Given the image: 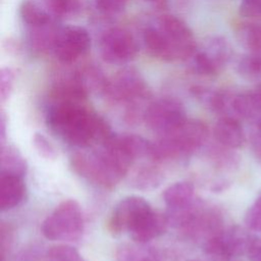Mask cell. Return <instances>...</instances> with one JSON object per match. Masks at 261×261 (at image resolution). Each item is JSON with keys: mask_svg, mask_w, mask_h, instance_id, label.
<instances>
[{"mask_svg": "<svg viewBox=\"0 0 261 261\" xmlns=\"http://www.w3.org/2000/svg\"><path fill=\"white\" fill-rule=\"evenodd\" d=\"M27 161L21 153L12 145H1L0 174H14L24 176Z\"/></svg>", "mask_w": 261, "mask_h": 261, "instance_id": "21", "label": "cell"}, {"mask_svg": "<svg viewBox=\"0 0 261 261\" xmlns=\"http://www.w3.org/2000/svg\"><path fill=\"white\" fill-rule=\"evenodd\" d=\"M70 161L80 176L100 188L112 189L127 174L135 158L124 135H112L91 152L74 153Z\"/></svg>", "mask_w": 261, "mask_h": 261, "instance_id": "2", "label": "cell"}, {"mask_svg": "<svg viewBox=\"0 0 261 261\" xmlns=\"http://www.w3.org/2000/svg\"><path fill=\"white\" fill-rule=\"evenodd\" d=\"M231 47L222 36L208 38L200 49L188 59L190 70L198 75L211 76L217 74L228 63Z\"/></svg>", "mask_w": 261, "mask_h": 261, "instance_id": "7", "label": "cell"}, {"mask_svg": "<svg viewBox=\"0 0 261 261\" xmlns=\"http://www.w3.org/2000/svg\"><path fill=\"white\" fill-rule=\"evenodd\" d=\"M43 261H86L70 245L59 244L46 250Z\"/></svg>", "mask_w": 261, "mask_h": 261, "instance_id": "24", "label": "cell"}, {"mask_svg": "<svg viewBox=\"0 0 261 261\" xmlns=\"http://www.w3.org/2000/svg\"><path fill=\"white\" fill-rule=\"evenodd\" d=\"M168 226L166 214L151 208L140 218L128 234L136 243L147 244L162 236Z\"/></svg>", "mask_w": 261, "mask_h": 261, "instance_id": "13", "label": "cell"}, {"mask_svg": "<svg viewBox=\"0 0 261 261\" xmlns=\"http://www.w3.org/2000/svg\"><path fill=\"white\" fill-rule=\"evenodd\" d=\"M231 116L242 118H260L261 116V82L252 90L233 93Z\"/></svg>", "mask_w": 261, "mask_h": 261, "instance_id": "14", "label": "cell"}, {"mask_svg": "<svg viewBox=\"0 0 261 261\" xmlns=\"http://www.w3.org/2000/svg\"><path fill=\"white\" fill-rule=\"evenodd\" d=\"M245 223L251 230L261 231V193L245 214Z\"/></svg>", "mask_w": 261, "mask_h": 261, "instance_id": "29", "label": "cell"}, {"mask_svg": "<svg viewBox=\"0 0 261 261\" xmlns=\"http://www.w3.org/2000/svg\"><path fill=\"white\" fill-rule=\"evenodd\" d=\"M104 96L114 103L123 104L126 118L130 121L138 116V106L148 98L149 90L143 75L134 67H125L109 79Z\"/></svg>", "mask_w": 261, "mask_h": 261, "instance_id": "5", "label": "cell"}, {"mask_svg": "<svg viewBox=\"0 0 261 261\" xmlns=\"http://www.w3.org/2000/svg\"><path fill=\"white\" fill-rule=\"evenodd\" d=\"M46 120L61 140L82 149L97 147L112 136L107 121L82 102H54Z\"/></svg>", "mask_w": 261, "mask_h": 261, "instance_id": "1", "label": "cell"}, {"mask_svg": "<svg viewBox=\"0 0 261 261\" xmlns=\"http://www.w3.org/2000/svg\"><path fill=\"white\" fill-rule=\"evenodd\" d=\"M158 162L147 160L137 166L130 174V186L140 191H152L157 189L164 180V172Z\"/></svg>", "mask_w": 261, "mask_h": 261, "instance_id": "17", "label": "cell"}, {"mask_svg": "<svg viewBox=\"0 0 261 261\" xmlns=\"http://www.w3.org/2000/svg\"><path fill=\"white\" fill-rule=\"evenodd\" d=\"M208 138V128L197 119H187L176 128L158 135L152 142V159L158 163L189 158L198 151Z\"/></svg>", "mask_w": 261, "mask_h": 261, "instance_id": "4", "label": "cell"}, {"mask_svg": "<svg viewBox=\"0 0 261 261\" xmlns=\"http://www.w3.org/2000/svg\"><path fill=\"white\" fill-rule=\"evenodd\" d=\"M46 8L56 16H65L79 8L77 0H42Z\"/></svg>", "mask_w": 261, "mask_h": 261, "instance_id": "26", "label": "cell"}, {"mask_svg": "<svg viewBox=\"0 0 261 261\" xmlns=\"http://www.w3.org/2000/svg\"><path fill=\"white\" fill-rule=\"evenodd\" d=\"M257 130L261 133V116H260V118L258 119V124H257Z\"/></svg>", "mask_w": 261, "mask_h": 261, "instance_id": "37", "label": "cell"}, {"mask_svg": "<svg viewBox=\"0 0 261 261\" xmlns=\"http://www.w3.org/2000/svg\"><path fill=\"white\" fill-rule=\"evenodd\" d=\"M239 43L250 53L261 54V25L258 23H243L237 31Z\"/></svg>", "mask_w": 261, "mask_h": 261, "instance_id": "22", "label": "cell"}, {"mask_svg": "<svg viewBox=\"0 0 261 261\" xmlns=\"http://www.w3.org/2000/svg\"><path fill=\"white\" fill-rule=\"evenodd\" d=\"M138 43L130 32L113 27L106 30L99 41L101 58L109 64H125L138 53Z\"/></svg>", "mask_w": 261, "mask_h": 261, "instance_id": "9", "label": "cell"}, {"mask_svg": "<svg viewBox=\"0 0 261 261\" xmlns=\"http://www.w3.org/2000/svg\"><path fill=\"white\" fill-rule=\"evenodd\" d=\"M88 95L89 91L85 86L80 70L59 76L51 88V97L54 102L84 103Z\"/></svg>", "mask_w": 261, "mask_h": 261, "instance_id": "12", "label": "cell"}, {"mask_svg": "<svg viewBox=\"0 0 261 261\" xmlns=\"http://www.w3.org/2000/svg\"><path fill=\"white\" fill-rule=\"evenodd\" d=\"M254 145H255V148H256L255 150L257 152V155L261 159V142H254Z\"/></svg>", "mask_w": 261, "mask_h": 261, "instance_id": "35", "label": "cell"}, {"mask_svg": "<svg viewBox=\"0 0 261 261\" xmlns=\"http://www.w3.org/2000/svg\"><path fill=\"white\" fill-rule=\"evenodd\" d=\"M46 251L39 244H31L20 249L6 261H43Z\"/></svg>", "mask_w": 261, "mask_h": 261, "instance_id": "25", "label": "cell"}, {"mask_svg": "<svg viewBox=\"0 0 261 261\" xmlns=\"http://www.w3.org/2000/svg\"><path fill=\"white\" fill-rule=\"evenodd\" d=\"M6 136V117L3 112H1V118H0V140H1V145L4 144Z\"/></svg>", "mask_w": 261, "mask_h": 261, "instance_id": "34", "label": "cell"}, {"mask_svg": "<svg viewBox=\"0 0 261 261\" xmlns=\"http://www.w3.org/2000/svg\"><path fill=\"white\" fill-rule=\"evenodd\" d=\"M213 136L216 142L225 148L236 149L245 142V133L238 118L221 116L215 123Z\"/></svg>", "mask_w": 261, "mask_h": 261, "instance_id": "15", "label": "cell"}, {"mask_svg": "<svg viewBox=\"0 0 261 261\" xmlns=\"http://www.w3.org/2000/svg\"><path fill=\"white\" fill-rule=\"evenodd\" d=\"M143 41L148 52L163 61L188 60L197 50L192 30L180 18L160 15L143 33Z\"/></svg>", "mask_w": 261, "mask_h": 261, "instance_id": "3", "label": "cell"}, {"mask_svg": "<svg viewBox=\"0 0 261 261\" xmlns=\"http://www.w3.org/2000/svg\"><path fill=\"white\" fill-rule=\"evenodd\" d=\"M151 208L143 197H125L114 206L107 221V228L113 236L129 233L140 218Z\"/></svg>", "mask_w": 261, "mask_h": 261, "instance_id": "11", "label": "cell"}, {"mask_svg": "<svg viewBox=\"0 0 261 261\" xmlns=\"http://www.w3.org/2000/svg\"><path fill=\"white\" fill-rule=\"evenodd\" d=\"M14 243V228L10 223L2 222L0 226V255L1 261L10 257V251Z\"/></svg>", "mask_w": 261, "mask_h": 261, "instance_id": "27", "label": "cell"}, {"mask_svg": "<svg viewBox=\"0 0 261 261\" xmlns=\"http://www.w3.org/2000/svg\"><path fill=\"white\" fill-rule=\"evenodd\" d=\"M91 47L89 32L80 25L59 28L52 52L62 63H72L82 57Z\"/></svg>", "mask_w": 261, "mask_h": 261, "instance_id": "10", "label": "cell"}, {"mask_svg": "<svg viewBox=\"0 0 261 261\" xmlns=\"http://www.w3.org/2000/svg\"><path fill=\"white\" fill-rule=\"evenodd\" d=\"M116 261H165L162 255L146 244H123L116 251Z\"/></svg>", "mask_w": 261, "mask_h": 261, "instance_id": "19", "label": "cell"}, {"mask_svg": "<svg viewBox=\"0 0 261 261\" xmlns=\"http://www.w3.org/2000/svg\"><path fill=\"white\" fill-rule=\"evenodd\" d=\"M188 261H226V260L202 252V255L197 256V257H195V258H192V259H190V260H188Z\"/></svg>", "mask_w": 261, "mask_h": 261, "instance_id": "33", "label": "cell"}, {"mask_svg": "<svg viewBox=\"0 0 261 261\" xmlns=\"http://www.w3.org/2000/svg\"><path fill=\"white\" fill-rule=\"evenodd\" d=\"M237 71L246 81H261V54L249 52L242 56L237 63Z\"/></svg>", "mask_w": 261, "mask_h": 261, "instance_id": "23", "label": "cell"}, {"mask_svg": "<svg viewBox=\"0 0 261 261\" xmlns=\"http://www.w3.org/2000/svg\"><path fill=\"white\" fill-rule=\"evenodd\" d=\"M146 125L158 135L168 133L188 118L182 103L172 97H163L149 103L144 111Z\"/></svg>", "mask_w": 261, "mask_h": 261, "instance_id": "8", "label": "cell"}, {"mask_svg": "<svg viewBox=\"0 0 261 261\" xmlns=\"http://www.w3.org/2000/svg\"><path fill=\"white\" fill-rule=\"evenodd\" d=\"M14 71L10 67H3L0 71V98L4 102L12 92L14 85Z\"/></svg>", "mask_w": 261, "mask_h": 261, "instance_id": "30", "label": "cell"}, {"mask_svg": "<svg viewBox=\"0 0 261 261\" xmlns=\"http://www.w3.org/2000/svg\"><path fill=\"white\" fill-rule=\"evenodd\" d=\"M163 200L166 210L180 209L192 204L195 198L194 185L190 181H177L167 187L163 192Z\"/></svg>", "mask_w": 261, "mask_h": 261, "instance_id": "18", "label": "cell"}, {"mask_svg": "<svg viewBox=\"0 0 261 261\" xmlns=\"http://www.w3.org/2000/svg\"><path fill=\"white\" fill-rule=\"evenodd\" d=\"M240 13L245 17H261V0H242Z\"/></svg>", "mask_w": 261, "mask_h": 261, "instance_id": "31", "label": "cell"}, {"mask_svg": "<svg viewBox=\"0 0 261 261\" xmlns=\"http://www.w3.org/2000/svg\"><path fill=\"white\" fill-rule=\"evenodd\" d=\"M148 1H151V2H154V3H157V4H163L166 0H148Z\"/></svg>", "mask_w": 261, "mask_h": 261, "instance_id": "36", "label": "cell"}, {"mask_svg": "<svg viewBox=\"0 0 261 261\" xmlns=\"http://www.w3.org/2000/svg\"><path fill=\"white\" fill-rule=\"evenodd\" d=\"M33 145L42 157L46 159H55L57 157V150L44 134L35 133L33 137Z\"/></svg>", "mask_w": 261, "mask_h": 261, "instance_id": "28", "label": "cell"}, {"mask_svg": "<svg viewBox=\"0 0 261 261\" xmlns=\"http://www.w3.org/2000/svg\"><path fill=\"white\" fill-rule=\"evenodd\" d=\"M247 254L251 261H261V240L253 239Z\"/></svg>", "mask_w": 261, "mask_h": 261, "instance_id": "32", "label": "cell"}, {"mask_svg": "<svg viewBox=\"0 0 261 261\" xmlns=\"http://www.w3.org/2000/svg\"><path fill=\"white\" fill-rule=\"evenodd\" d=\"M23 176L0 174V208L2 211L17 207L25 197Z\"/></svg>", "mask_w": 261, "mask_h": 261, "instance_id": "16", "label": "cell"}, {"mask_svg": "<svg viewBox=\"0 0 261 261\" xmlns=\"http://www.w3.org/2000/svg\"><path fill=\"white\" fill-rule=\"evenodd\" d=\"M43 236L51 241L76 242L85 230L84 214L80 204L72 199L59 203L42 223Z\"/></svg>", "mask_w": 261, "mask_h": 261, "instance_id": "6", "label": "cell"}, {"mask_svg": "<svg viewBox=\"0 0 261 261\" xmlns=\"http://www.w3.org/2000/svg\"><path fill=\"white\" fill-rule=\"evenodd\" d=\"M19 15L29 29L41 28L53 22L50 13L35 0H22L19 5Z\"/></svg>", "mask_w": 261, "mask_h": 261, "instance_id": "20", "label": "cell"}]
</instances>
